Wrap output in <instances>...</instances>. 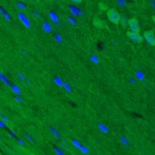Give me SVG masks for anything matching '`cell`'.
Returning a JSON list of instances; mask_svg holds the SVG:
<instances>
[{
	"mask_svg": "<svg viewBox=\"0 0 155 155\" xmlns=\"http://www.w3.org/2000/svg\"><path fill=\"white\" fill-rule=\"evenodd\" d=\"M107 18L114 25H118L120 23L121 15L115 9L111 8L106 12Z\"/></svg>",
	"mask_w": 155,
	"mask_h": 155,
	"instance_id": "obj_1",
	"label": "cell"
},
{
	"mask_svg": "<svg viewBox=\"0 0 155 155\" xmlns=\"http://www.w3.org/2000/svg\"><path fill=\"white\" fill-rule=\"evenodd\" d=\"M144 37L150 45L153 46H155V35L154 31H146L144 33Z\"/></svg>",
	"mask_w": 155,
	"mask_h": 155,
	"instance_id": "obj_2",
	"label": "cell"
},
{
	"mask_svg": "<svg viewBox=\"0 0 155 155\" xmlns=\"http://www.w3.org/2000/svg\"><path fill=\"white\" fill-rule=\"evenodd\" d=\"M120 23H121L122 26L123 28H126L127 27V26L128 25V20H127L126 17L121 16Z\"/></svg>",
	"mask_w": 155,
	"mask_h": 155,
	"instance_id": "obj_6",
	"label": "cell"
},
{
	"mask_svg": "<svg viewBox=\"0 0 155 155\" xmlns=\"http://www.w3.org/2000/svg\"><path fill=\"white\" fill-rule=\"evenodd\" d=\"M128 25L131 31L136 33H140L141 30L140 25L138 19L136 18H133L128 20Z\"/></svg>",
	"mask_w": 155,
	"mask_h": 155,
	"instance_id": "obj_4",
	"label": "cell"
},
{
	"mask_svg": "<svg viewBox=\"0 0 155 155\" xmlns=\"http://www.w3.org/2000/svg\"><path fill=\"white\" fill-rule=\"evenodd\" d=\"M70 1L75 4H80L82 2V0H70Z\"/></svg>",
	"mask_w": 155,
	"mask_h": 155,
	"instance_id": "obj_8",
	"label": "cell"
},
{
	"mask_svg": "<svg viewBox=\"0 0 155 155\" xmlns=\"http://www.w3.org/2000/svg\"><path fill=\"white\" fill-rule=\"evenodd\" d=\"M152 19L153 22H154L155 24V15H153V16H152Z\"/></svg>",
	"mask_w": 155,
	"mask_h": 155,
	"instance_id": "obj_9",
	"label": "cell"
},
{
	"mask_svg": "<svg viewBox=\"0 0 155 155\" xmlns=\"http://www.w3.org/2000/svg\"><path fill=\"white\" fill-rule=\"evenodd\" d=\"M98 8L101 11H106L108 9V6L106 4H104V2H99Z\"/></svg>",
	"mask_w": 155,
	"mask_h": 155,
	"instance_id": "obj_7",
	"label": "cell"
},
{
	"mask_svg": "<svg viewBox=\"0 0 155 155\" xmlns=\"http://www.w3.org/2000/svg\"><path fill=\"white\" fill-rule=\"evenodd\" d=\"M93 25L94 26L99 29H105L107 27L106 22L99 17L94 18L93 20Z\"/></svg>",
	"mask_w": 155,
	"mask_h": 155,
	"instance_id": "obj_5",
	"label": "cell"
},
{
	"mask_svg": "<svg viewBox=\"0 0 155 155\" xmlns=\"http://www.w3.org/2000/svg\"><path fill=\"white\" fill-rule=\"evenodd\" d=\"M127 35L132 41L137 43H141L144 41V38L140 34V33H136L132 31H128L127 33Z\"/></svg>",
	"mask_w": 155,
	"mask_h": 155,
	"instance_id": "obj_3",
	"label": "cell"
}]
</instances>
